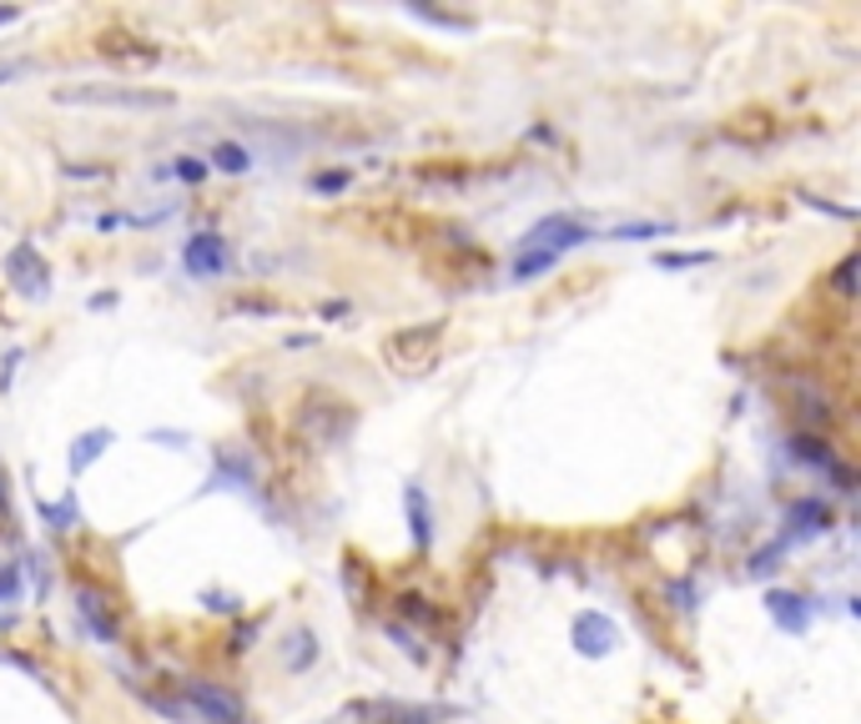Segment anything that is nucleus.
<instances>
[{"mask_svg":"<svg viewBox=\"0 0 861 724\" xmlns=\"http://www.w3.org/2000/svg\"><path fill=\"white\" fill-rule=\"evenodd\" d=\"M353 427H358V408L347 403V398H328V392H312L308 403L298 408V433L318 448H338V443L353 438Z\"/></svg>","mask_w":861,"mask_h":724,"instance_id":"nucleus-1","label":"nucleus"},{"mask_svg":"<svg viewBox=\"0 0 861 724\" xmlns=\"http://www.w3.org/2000/svg\"><path fill=\"white\" fill-rule=\"evenodd\" d=\"M56 107H111V111H167L172 91L146 86H60Z\"/></svg>","mask_w":861,"mask_h":724,"instance_id":"nucleus-2","label":"nucleus"},{"mask_svg":"<svg viewBox=\"0 0 861 724\" xmlns=\"http://www.w3.org/2000/svg\"><path fill=\"white\" fill-rule=\"evenodd\" d=\"M579 242H589V226L585 222H574L570 212H554V216H544V222H534L525 232V242H519V252H570V247H579Z\"/></svg>","mask_w":861,"mask_h":724,"instance_id":"nucleus-3","label":"nucleus"},{"mask_svg":"<svg viewBox=\"0 0 861 724\" xmlns=\"http://www.w3.org/2000/svg\"><path fill=\"white\" fill-rule=\"evenodd\" d=\"M786 448H791V458H802V464L821 468V474L831 478V483H837L841 493H851V488H857V474H851V468L841 464L837 453H831V443H826V438H816V433H791Z\"/></svg>","mask_w":861,"mask_h":724,"instance_id":"nucleus-4","label":"nucleus"},{"mask_svg":"<svg viewBox=\"0 0 861 724\" xmlns=\"http://www.w3.org/2000/svg\"><path fill=\"white\" fill-rule=\"evenodd\" d=\"M228 242L217 237V232H197V237L181 247V267H187L191 277H202V282H212V277L228 272Z\"/></svg>","mask_w":861,"mask_h":724,"instance_id":"nucleus-5","label":"nucleus"},{"mask_svg":"<svg viewBox=\"0 0 861 724\" xmlns=\"http://www.w3.org/2000/svg\"><path fill=\"white\" fill-rule=\"evenodd\" d=\"M187 700L202 710L207 724H247V710H242V700H232L228 689H212L207 679H191V684H187Z\"/></svg>","mask_w":861,"mask_h":724,"instance_id":"nucleus-6","label":"nucleus"},{"mask_svg":"<svg viewBox=\"0 0 861 724\" xmlns=\"http://www.w3.org/2000/svg\"><path fill=\"white\" fill-rule=\"evenodd\" d=\"M574 649L589 654V659H605L615 649V624L605 614H595V609H585L574 619Z\"/></svg>","mask_w":861,"mask_h":724,"instance_id":"nucleus-7","label":"nucleus"},{"mask_svg":"<svg viewBox=\"0 0 861 724\" xmlns=\"http://www.w3.org/2000/svg\"><path fill=\"white\" fill-rule=\"evenodd\" d=\"M5 267H11V277H15V287H21L25 298H41V292H46V261L36 257V247H31V242H21V247L11 252V261H5Z\"/></svg>","mask_w":861,"mask_h":724,"instance_id":"nucleus-8","label":"nucleus"},{"mask_svg":"<svg viewBox=\"0 0 861 724\" xmlns=\"http://www.w3.org/2000/svg\"><path fill=\"white\" fill-rule=\"evenodd\" d=\"M765 609H771V619H776L786 634H806V624H812V604H806L802 594H791V589H771V594H765Z\"/></svg>","mask_w":861,"mask_h":724,"instance_id":"nucleus-9","label":"nucleus"},{"mask_svg":"<svg viewBox=\"0 0 861 724\" xmlns=\"http://www.w3.org/2000/svg\"><path fill=\"white\" fill-rule=\"evenodd\" d=\"M76 609H81V619L91 624L96 639H101V644H117V634H121L117 630V614H111V604L96 594V589H86V583H81V589H76Z\"/></svg>","mask_w":861,"mask_h":724,"instance_id":"nucleus-10","label":"nucleus"},{"mask_svg":"<svg viewBox=\"0 0 861 724\" xmlns=\"http://www.w3.org/2000/svg\"><path fill=\"white\" fill-rule=\"evenodd\" d=\"M404 503H408V523H413V544H419V554H429V548H433V523H429V493H423L419 483H408Z\"/></svg>","mask_w":861,"mask_h":724,"instance_id":"nucleus-11","label":"nucleus"},{"mask_svg":"<svg viewBox=\"0 0 861 724\" xmlns=\"http://www.w3.org/2000/svg\"><path fill=\"white\" fill-rule=\"evenodd\" d=\"M831 528V509H826L821 499H802V503H791V534H826Z\"/></svg>","mask_w":861,"mask_h":724,"instance_id":"nucleus-12","label":"nucleus"},{"mask_svg":"<svg viewBox=\"0 0 861 724\" xmlns=\"http://www.w3.org/2000/svg\"><path fill=\"white\" fill-rule=\"evenodd\" d=\"M111 448V427H96V433H81L71 448V474H86L91 468V458H101V453Z\"/></svg>","mask_w":861,"mask_h":724,"instance_id":"nucleus-13","label":"nucleus"},{"mask_svg":"<svg viewBox=\"0 0 861 724\" xmlns=\"http://www.w3.org/2000/svg\"><path fill=\"white\" fill-rule=\"evenodd\" d=\"M318 659V644H312V630H292L283 639V665L287 669H308Z\"/></svg>","mask_w":861,"mask_h":724,"instance_id":"nucleus-14","label":"nucleus"},{"mask_svg":"<svg viewBox=\"0 0 861 724\" xmlns=\"http://www.w3.org/2000/svg\"><path fill=\"white\" fill-rule=\"evenodd\" d=\"M217 483H232V488H247V483H252V468H247V453H232V448H217Z\"/></svg>","mask_w":861,"mask_h":724,"instance_id":"nucleus-15","label":"nucleus"},{"mask_svg":"<svg viewBox=\"0 0 861 724\" xmlns=\"http://www.w3.org/2000/svg\"><path fill=\"white\" fill-rule=\"evenodd\" d=\"M207 167L228 171V177H242V171L252 167V152H247V146H238V142H217V146H212V161H207Z\"/></svg>","mask_w":861,"mask_h":724,"instance_id":"nucleus-16","label":"nucleus"},{"mask_svg":"<svg viewBox=\"0 0 861 724\" xmlns=\"http://www.w3.org/2000/svg\"><path fill=\"white\" fill-rule=\"evenodd\" d=\"M554 252H519L515 257V282H534V277H544L554 267Z\"/></svg>","mask_w":861,"mask_h":724,"instance_id":"nucleus-17","label":"nucleus"},{"mask_svg":"<svg viewBox=\"0 0 861 724\" xmlns=\"http://www.w3.org/2000/svg\"><path fill=\"white\" fill-rule=\"evenodd\" d=\"M857 267H861L857 252H847V257L837 261V272H831V292H837V298H857Z\"/></svg>","mask_w":861,"mask_h":724,"instance_id":"nucleus-18","label":"nucleus"},{"mask_svg":"<svg viewBox=\"0 0 861 724\" xmlns=\"http://www.w3.org/2000/svg\"><path fill=\"white\" fill-rule=\"evenodd\" d=\"M670 232H675L670 222H630V226H615L610 237L615 242H634V237H670Z\"/></svg>","mask_w":861,"mask_h":724,"instance_id":"nucleus-19","label":"nucleus"},{"mask_svg":"<svg viewBox=\"0 0 861 724\" xmlns=\"http://www.w3.org/2000/svg\"><path fill=\"white\" fill-rule=\"evenodd\" d=\"M207 171H212V167H207L202 156H177V161H172V177H177V181H191V187H197V181H202Z\"/></svg>","mask_w":861,"mask_h":724,"instance_id":"nucleus-20","label":"nucleus"},{"mask_svg":"<svg viewBox=\"0 0 861 724\" xmlns=\"http://www.w3.org/2000/svg\"><path fill=\"white\" fill-rule=\"evenodd\" d=\"M413 21H429V25H443V31H468L464 15H443V11H429V5H413Z\"/></svg>","mask_w":861,"mask_h":724,"instance_id":"nucleus-21","label":"nucleus"},{"mask_svg":"<svg viewBox=\"0 0 861 724\" xmlns=\"http://www.w3.org/2000/svg\"><path fill=\"white\" fill-rule=\"evenodd\" d=\"M398 604H404V614H408V619H419V624H439V609H433L429 599H419V594H404V599H398Z\"/></svg>","mask_w":861,"mask_h":724,"instance_id":"nucleus-22","label":"nucleus"},{"mask_svg":"<svg viewBox=\"0 0 861 724\" xmlns=\"http://www.w3.org/2000/svg\"><path fill=\"white\" fill-rule=\"evenodd\" d=\"M660 267H700V261H710V252H665V257H655Z\"/></svg>","mask_w":861,"mask_h":724,"instance_id":"nucleus-23","label":"nucleus"},{"mask_svg":"<svg viewBox=\"0 0 861 724\" xmlns=\"http://www.w3.org/2000/svg\"><path fill=\"white\" fill-rule=\"evenodd\" d=\"M781 554H786V544H771V548H761V554L751 558V573H755V579H761V573H771V569H776V558H781Z\"/></svg>","mask_w":861,"mask_h":724,"instance_id":"nucleus-24","label":"nucleus"},{"mask_svg":"<svg viewBox=\"0 0 861 724\" xmlns=\"http://www.w3.org/2000/svg\"><path fill=\"white\" fill-rule=\"evenodd\" d=\"M347 187V171H318L312 177V191H323V197H333V191Z\"/></svg>","mask_w":861,"mask_h":724,"instance_id":"nucleus-25","label":"nucleus"},{"mask_svg":"<svg viewBox=\"0 0 861 724\" xmlns=\"http://www.w3.org/2000/svg\"><path fill=\"white\" fill-rule=\"evenodd\" d=\"M21 594V569L15 564H0V599H15Z\"/></svg>","mask_w":861,"mask_h":724,"instance_id":"nucleus-26","label":"nucleus"},{"mask_svg":"<svg viewBox=\"0 0 861 724\" xmlns=\"http://www.w3.org/2000/svg\"><path fill=\"white\" fill-rule=\"evenodd\" d=\"M41 519H46L51 528H71V503H60V509H51V503H41Z\"/></svg>","mask_w":861,"mask_h":724,"instance_id":"nucleus-27","label":"nucleus"},{"mask_svg":"<svg viewBox=\"0 0 861 724\" xmlns=\"http://www.w3.org/2000/svg\"><path fill=\"white\" fill-rule=\"evenodd\" d=\"M388 634H394V639H398V649H404V654H413V659H423V644L413 639V634H408V630H398V624H388Z\"/></svg>","mask_w":861,"mask_h":724,"instance_id":"nucleus-28","label":"nucleus"},{"mask_svg":"<svg viewBox=\"0 0 861 724\" xmlns=\"http://www.w3.org/2000/svg\"><path fill=\"white\" fill-rule=\"evenodd\" d=\"M252 634H257V619H247V624H242V630L232 634V654H242V649H247V639H252Z\"/></svg>","mask_w":861,"mask_h":724,"instance_id":"nucleus-29","label":"nucleus"},{"mask_svg":"<svg viewBox=\"0 0 861 724\" xmlns=\"http://www.w3.org/2000/svg\"><path fill=\"white\" fill-rule=\"evenodd\" d=\"M207 609H222V614H238V604H232L228 594H207Z\"/></svg>","mask_w":861,"mask_h":724,"instance_id":"nucleus-30","label":"nucleus"},{"mask_svg":"<svg viewBox=\"0 0 861 724\" xmlns=\"http://www.w3.org/2000/svg\"><path fill=\"white\" fill-rule=\"evenodd\" d=\"M21 21V11H15V5H0V25H15Z\"/></svg>","mask_w":861,"mask_h":724,"instance_id":"nucleus-31","label":"nucleus"},{"mask_svg":"<svg viewBox=\"0 0 861 724\" xmlns=\"http://www.w3.org/2000/svg\"><path fill=\"white\" fill-rule=\"evenodd\" d=\"M0 509H5V483H0Z\"/></svg>","mask_w":861,"mask_h":724,"instance_id":"nucleus-32","label":"nucleus"}]
</instances>
